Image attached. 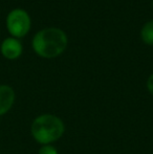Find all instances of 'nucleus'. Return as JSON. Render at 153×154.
I'll list each match as a JSON object with an SVG mask.
<instances>
[{"instance_id": "f257e3e1", "label": "nucleus", "mask_w": 153, "mask_h": 154, "mask_svg": "<svg viewBox=\"0 0 153 154\" xmlns=\"http://www.w3.org/2000/svg\"><path fill=\"white\" fill-rule=\"evenodd\" d=\"M67 46V37L60 29L49 27L38 32L33 39V48L42 58L51 59L61 55Z\"/></svg>"}, {"instance_id": "f03ea898", "label": "nucleus", "mask_w": 153, "mask_h": 154, "mask_svg": "<svg viewBox=\"0 0 153 154\" xmlns=\"http://www.w3.org/2000/svg\"><path fill=\"white\" fill-rule=\"evenodd\" d=\"M32 135L41 145H49L62 137L65 131L63 121L54 114H42L32 124Z\"/></svg>"}, {"instance_id": "7ed1b4c3", "label": "nucleus", "mask_w": 153, "mask_h": 154, "mask_svg": "<svg viewBox=\"0 0 153 154\" xmlns=\"http://www.w3.org/2000/svg\"><path fill=\"white\" fill-rule=\"evenodd\" d=\"M6 27L15 38H22L31 29V18L24 10H13L6 18Z\"/></svg>"}, {"instance_id": "20e7f679", "label": "nucleus", "mask_w": 153, "mask_h": 154, "mask_svg": "<svg viewBox=\"0 0 153 154\" xmlns=\"http://www.w3.org/2000/svg\"><path fill=\"white\" fill-rule=\"evenodd\" d=\"M1 54L8 60H15L22 54V44L16 38H6L1 43Z\"/></svg>"}, {"instance_id": "39448f33", "label": "nucleus", "mask_w": 153, "mask_h": 154, "mask_svg": "<svg viewBox=\"0 0 153 154\" xmlns=\"http://www.w3.org/2000/svg\"><path fill=\"white\" fill-rule=\"evenodd\" d=\"M15 102V91L11 86L0 85V116L5 114Z\"/></svg>"}, {"instance_id": "423d86ee", "label": "nucleus", "mask_w": 153, "mask_h": 154, "mask_svg": "<svg viewBox=\"0 0 153 154\" xmlns=\"http://www.w3.org/2000/svg\"><path fill=\"white\" fill-rule=\"evenodd\" d=\"M141 36L146 44L153 45V20L144 25L141 32Z\"/></svg>"}, {"instance_id": "0eeeda50", "label": "nucleus", "mask_w": 153, "mask_h": 154, "mask_svg": "<svg viewBox=\"0 0 153 154\" xmlns=\"http://www.w3.org/2000/svg\"><path fill=\"white\" fill-rule=\"evenodd\" d=\"M38 154H59L58 150L51 145H43L40 148Z\"/></svg>"}, {"instance_id": "6e6552de", "label": "nucleus", "mask_w": 153, "mask_h": 154, "mask_svg": "<svg viewBox=\"0 0 153 154\" xmlns=\"http://www.w3.org/2000/svg\"><path fill=\"white\" fill-rule=\"evenodd\" d=\"M147 87H148V90H149V92L153 95V73L149 77V79H148Z\"/></svg>"}]
</instances>
